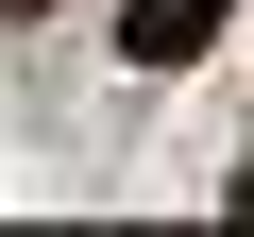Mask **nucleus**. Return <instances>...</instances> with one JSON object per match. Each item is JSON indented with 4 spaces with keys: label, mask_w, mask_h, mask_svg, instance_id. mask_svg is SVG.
<instances>
[{
    "label": "nucleus",
    "mask_w": 254,
    "mask_h": 237,
    "mask_svg": "<svg viewBox=\"0 0 254 237\" xmlns=\"http://www.w3.org/2000/svg\"><path fill=\"white\" fill-rule=\"evenodd\" d=\"M17 17H34V0H17Z\"/></svg>",
    "instance_id": "obj_3"
},
{
    "label": "nucleus",
    "mask_w": 254,
    "mask_h": 237,
    "mask_svg": "<svg viewBox=\"0 0 254 237\" xmlns=\"http://www.w3.org/2000/svg\"><path fill=\"white\" fill-rule=\"evenodd\" d=\"M220 17H237V0H136V17H119V51H136V68H187Z\"/></svg>",
    "instance_id": "obj_1"
},
{
    "label": "nucleus",
    "mask_w": 254,
    "mask_h": 237,
    "mask_svg": "<svg viewBox=\"0 0 254 237\" xmlns=\"http://www.w3.org/2000/svg\"><path fill=\"white\" fill-rule=\"evenodd\" d=\"M237 220H254V170H237Z\"/></svg>",
    "instance_id": "obj_2"
}]
</instances>
